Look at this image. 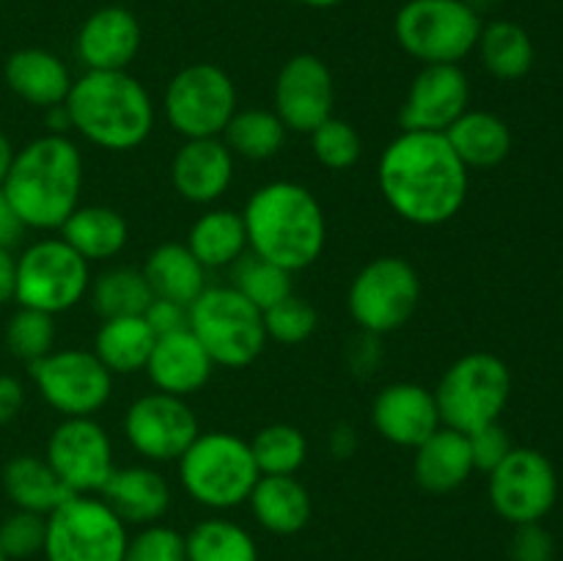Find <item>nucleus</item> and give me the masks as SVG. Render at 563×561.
<instances>
[{
	"label": "nucleus",
	"instance_id": "473e14b6",
	"mask_svg": "<svg viewBox=\"0 0 563 561\" xmlns=\"http://www.w3.org/2000/svg\"><path fill=\"white\" fill-rule=\"evenodd\" d=\"M476 50L482 53L484 69L498 80H520L531 72L537 58L528 31L511 20H495L484 25Z\"/></svg>",
	"mask_w": 563,
	"mask_h": 561
},
{
	"label": "nucleus",
	"instance_id": "1a4fd4ad",
	"mask_svg": "<svg viewBox=\"0 0 563 561\" xmlns=\"http://www.w3.org/2000/svg\"><path fill=\"white\" fill-rule=\"evenodd\" d=\"M126 522L99 495H69L47 515V561H124Z\"/></svg>",
	"mask_w": 563,
	"mask_h": 561
},
{
	"label": "nucleus",
	"instance_id": "c9c22d12",
	"mask_svg": "<svg viewBox=\"0 0 563 561\" xmlns=\"http://www.w3.org/2000/svg\"><path fill=\"white\" fill-rule=\"evenodd\" d=\"M187 561H258L256 539L229 517H207L185 534Z\"/></svg>",
	"mask_w": 563,
	"mask_h": 561
},
{
	"label": "nucleus",
	"instance_id": "412c9836",
	"mask_svg": "<svg viewBox=\"0 0 563 561\" xmlns=\"http://www.w3.org/2000/svg\"><path fill=\"white\" fill-rule=\"evenodd\" d=\"M170 182L185 201L209 207L234 182V154L223 138H192L179 146L170 163Z\"/></svg>",
	"mask_w": 563,
	"mask_h": 561
},
{
	"label": "nucleus",
	"instance_id": "7ed1b4c3",
	"mask_svg": "<svg viewBox=\"0 0 563 561\" xmlns=\"http://www.w3.org/2000/svg\"><path fill=\"white\" fill-rule=\"evenodd\" d=\"M247 251L297 273L322 256L328 220L319 198L300 182L278 179L253 190L242 209Z\"/></svg>",
	"mask_w": 563,
	"mask_h": 561
},
{
	"label": "nucleus",
	"instance_id": "2f4dec72",
	"mask_svg": "<svg viewBox=\"0 0 563 561\" xmlns=\"http://www.w3.org/2000/svg\"><path fill=\"white\" fill-rule=\"evenodd\" d=\"M185 245L190 248L192 256L207 270L231 267L236 258H242L247 253V231L242 212L220 207L207 209L190 226V234H187Z\"/></svg>",
	"mask_w": 563,
	"mask_h": 561
},
{
	"label": "nucleus",
	"instance_id": "ddd939ff",
	"mask_svg": "<svg viewBox=\"0 0 563 561\" xmlns=\"http://www.w3.org/2000/svg\"><path fill=\"white\" fill-rule=\"evenodd\" d=\"M42 399L64 418H93L113 396V374L91 350H53L31 363Z\"/></svg>",
	"mask_w": 563,
	"mask_h": 561
},
{
	"label": "nucleus",
	"instance_id": "6e6552de",
	"mask_svg": "<svg viewBox=\"0 0 563 561\" xmlns=\"http://www.w3.org/2000/svg\"><path fill=\"white\" fill-rule=\"evenodd\" d=\"M190 333L201 341L214 366L245 369L267 344L264 314L234 286H207L190 306Z\"/></svg>",
	"mask_w": 563,
	"mask_h": 561
},
{
	"label": "nucleus",
	"instance_id": "0eeeda50",
	"mask_svg": "<svg viewBox=\"0 0 563 561\" xmlns=\"http://www.w3.org/2000/svg\"><path fill=\"white\" fill-rule=\"evenodd\" d=\"M482 28V14L467 0H407L394 20L399 47L423 66L465 61Z\"/></svg>",
	"mask_w": 563,
	"mask_h": 561
},
{
	"label": "nucleus",
	"instance_id": "7c9ffc66",
	"mask_svg": "<svg viewBox=\"0 0 563 561\" xmlns=\"http://www.w3.org/2000/svg\"><path fill=\"white\" fill-rule=\"evenodd\" d=\"M154 330L143 317H115L102 319L93 336V355L102 361L110 374L146 372V363L154 350Z\"/></svg>",
	"mask_w": 563,
	"mask_h": 561
},
{
	"label": "nucleus",
	"instance_id": "b1692460",
	"mask_svg": "<svg viewBox=\"0 0 563 561\" xmlns=\"http://www.w3.org/2000/svg\"><path fill=\"white\" fill-rule=\"evenodd\" d=\"M5 86L27 105L49 110L64 105L71 91L69 66L55 53L42 47H25L9 55L3 66Z\"/></svg>",
	"mask_w": 563,
	"mask_h": 561
},
{
	"label": "nucleus",
	"instance_id": "a211bd4d",
	"mask_svg": "<svg viewBox=\"0 0 563 561\" xmlns=\"http://www.w3.org/2000/svg\"><path fill=\"white\" fill-rule=\"evenodd\" d=\"M471 105V80L460 64H427L410 82L399 124L405 132H445Z\"/></svg>",
	"mask_w": 563,
	"mask_h": 561
},
{
	"label": "nucleus",
	"instance_id": "79ce46f5",
	"mask_svg": "<svg viewBox=\"0 0 563 561\" xmlns=\"http://www.w3.org/2000/svg\"><path fill=\"white\" fill-rule=\"evenodd\" d=\"M44 537H47V517L36 512L14 509L0 522V550L9 561H25L42 553Z\"/></svg>",
	"mask_w": 563,
	"mask_h": 561
},
{
	"label": "nucleus",
	"instance_id": "6ab92c4d",
	"mask_svg": "<svg viewBox=\"0 0 563 561\" xmlns=\"http://www.w3.org/2000/svg\"><path fill=\"white\" fill-rule=\"evenodd\" d=\"M372 424L377 435L399 449H418L434 429L443 427L438 402L418 383H390L374 396Z\"/></svg>",
	"mask_w": 563,
	"mask_h": 561
},
{
	"label": "nucleus",
	"instance_id": "dca6fc26",
	"mask_svg": "<svg viewBox=\"0 0 563 561\" xmlns=\"http://www.w3.org/2000/svg\"><path fill=\"white\" fill-rule=\"evenodd\" d=\"M124 435L146 462H176L201 435V427L187 399L152 391L126 407Z\"/></svg>",
	"mask_w": 563,
	"mask_h": 561
},
{
	"label": "nucleus",
	"instance_id": "3c124183",
	"mask_svg": "<svg viewBox=\"0 0 563 561\" xmlns=\"http://www.w3.org/2000/svg\"><path fill=\"white\" fill-rule=\"evenodd\" d=\"M330 451H333L335 460H350L357 451V432L350 424H339V427L330 432Z\"/></svg>",
	"mask_w": 563,
	"mask_h": 561
},
{
	"label": "nucleus",
	"instance_id": "9d476101",
	"mask_svg": "<svg viewBox=\"0 0 563 561\" xmlns=\"http://www.w3.org/2000/svg\"><path fill=\"white\" fill-rule=\"evenodd\" d=\"M421 302V275L407 258L377 256L357 270L346 306L363 333L388 336L405 328Z\"/></svg>",
	"mask_w": 563,
	"mask_h": 561
},
{
	"label": "nucleus",
	"instance_id": "09e8293b",
	"mask_svg": "<svg viewBox=\"0 0 563 561\" xmlns=\"http://www.w3.org/2000/svg\"><path fill=\"white\" fill-rule=\"evenodd\" d=\"M16 289V256L11 248L0 245V306L14 300Z\"/></svg>",
	"mask_w": 563,
	"mask_h": 561
},
{
	"label": "nucleus",
	"instance_id": "5701e85b",
	"mask_svg": "<svg viewBox=\"0 0 563 561\" xmlns=\"http://www.w3.org/2000/svg\"><path fill=\"white\" fill-rule=\"evenodd\" d=\"M99 498L126 522V526H154L170 509V484L152 465L115 468Z\"/></svg>",
	"mask_w": 563,
	"mask_h": 561
},
{
	"label": "nucleus",
	"instance_id": "a19ab883",
	"mask_svg": "<svg viewBox=\"0 0 563 561\" xmlns=\"http://www.w3.org/2000/svg\"><path fill=\"white\" fill-rule=\"evenodd\" d=\"M317 324H319L317 308L297 295L284 297V300L275 302L273 308L264 311V330H267V339L278 341V344H286V346L302 344V341L311 339Z\"/></svg>",
	"mask_w": 563,
	"mask_h": 561
},
{
	"label": "nucleus",
	"instance_id": "c03bdc74",
	"mask_svg": "<svg viewBox=\"0 0 563 561\" xmlns=\"http://www.w3.org/2000/svg\"><path fill=\"white\" fill-rule=\"evenodd\" d=\"M467 443H471L473 468L484 473L495 471L509 457V451L515 449L509 432L498 421L487 424V427H478L476 432L467 435Z\"/></svg>",
	"mask_w": 563,
	"mask_h": 561
},
{
	"label": "nucleus",
	"instance_id": "f8f14e48",
	"mask_svg": "<svg viewBox=\"0 0 563 561\" xmlns=\"http://www.w3.org/2000/svg\"><path fill=\"white\" fill-rule=\"evenodd\" d=\"M163 110L176 135L220 138L236 113V86L218 64H190L170 77Z\"/></svg>",
	"mask_w": 563,
	"mask_h": 561
},
{
	"label": "nucleus",
	"instance_id": "4c0bfd02",
	"mask_svg": "<svg viewBox=\"0 0 563 561\" xmlns=\"http://www.w3.org/2000/svg\"><path fill=\"white\" fill-rule=\"evenodd\" d=\"M231 284L247 302L258 308V311H267L275 302H280L284 297L295 295V286H291L289 270L278 267V264L267 262V258L256 256V253L247 251L245 256L236 258L231 264Z\"/></svg>",
	"mask_w": 563,
	"mask_h": 561
},
{
	"label": "nucleus",
	"instance_id": "ea45409f",
	"mask_svg": "<svg viewBox=\"0 0 563 561\" xmlns=\"http://www.w3.org/2000/svg\"><path fill=\"white\" fill-rule=\"evenodd\" d=\"M311 152L313 157H317V163L324 165V168H352L363 154L361 132H357L350 121L330 116L328 121H322V124L311 132Z\"/></svg>",
	"mask_w": 563,
	"mask_h": 561
},
{
	"label": "nucleus",
	"instance_id": "2eb2a0df",
	"mask_svg": "<svg viewBox=\"0 0 563 561\" xmlns=\"http://www.w3.org/2000/svg\"><path fill=\"white\" fill-rule=\"evenodd\" d=\"M559 498V479L548 457L537 449H511L489 471V504L511 526L539 522Z\"/></svg>",
	"mask_w": 563,
	"mask_h": 561
},
{
	"label": "nucleus",
	"instance_id": "e433bc0d",
	"mask_svg": "<svg viewBox=\"0 0 563 561\" xmlns=\"http://www.w3.org/2000/svg\"><path fill=\"white\" fill-rule=\"evenodd\" d=\"M247 446L262 476H295L308 460L306 435L291 424L262 427Z\"/></svg>",
	"mask_w": 563,
	"mask_h": 561
},
{
	"label": "nucleus",
	"instance_id": "4be33fe9",
	"mask_svg": "<svg viewBox=\"0 0 563 561\" xmlns=\"http://www.w3.org/2000/svg\"><path fill=\"white\" fill-rule=\"evenodd\" d=\"M146 372L154 388L187 399V396L198 394L209 383L214 363L190 330H179V333L159 336L154 341Z\"/></svg>",
	"mask_w": 563,
	"mask_h": 561
},
{
	"label": "nucleus",
	"instance_id": "58836bf2",
	"mask_svg": "<svg viewBox=\"0 0 563 561\" xmlns=\"http://www.w3.org/2000/svg\"><path fill=\"white\" fill-rule=\"evenodd\" d=\"M55 317L53 314L36 311V308H16L5 324V346L14 358L25 361L27 366L38 358L55 350Z\"/></svg>",
	"mask_w": 563,
	"mask_h": 561
},
{
	"label": "nucleus",
	"instance_id": "4468645a",
	"mask_svg": "<svg viewBox=\"0 0 563 561\" xmlns=\"http://www.w3.org/2000/svg\"><path fill=\"white\" fill-rule=\"evenodd\" d=\"M44 460L71 495H99L115 471L113 440L93 418H64L49 432Z\"/></svg>",
	"mask_w": 563,
	"mask_h": 561
},
{
	"label": "nucleus",
	"instance_id": "864d4df0",
	"mask_svg": "<svg viewBox=\"0 0 563 561\" xmlns=\"http://www.w3.org/2000/svg\"><path fill=\"white\" fill-rule=\"evenodd\" d=\"M11 160H14V146H11L9 138H5L3 132H0V187H3L5 176H9Z\"/></svg>",
	"mask_w": 563,
	"mask_h": 561
},
{
	"label": "nucleus",
	"instance_id": "9b49d317",
	"mask_svg": "<svg viewBox=\"0 0 563 561\" xmlns=\"http://www.w3.org/2000/svg\"><path fill=\"white\" fill-rule=\"evenodd\" d=\"M91 289V264L60 237H44L16 256L14 300L22 308L66 314Z\"/></svg>",
	"mask_w": 563,
	"mask_h": 561
},
{
	"label": "nucleus",
	"instance_id": "de8ad7c7",
	"mask_svg": "<svg viewBox=\"0 0 563 561\" xmlns=\"http://www.w3.org/2000/svg\"><path fill=\"white\" fill-rule=\"evenodd\" d=\"M25 405V388L11 374H0V427L14 421Z\"/></svg>",
	"mask_w": 563,
	"mask_h": 561
},
{
	"label": "nucleus",
	"instance_id": "8fccbe9b",
	"mask_svg": "<svg viewBox=\"0 0 563 561\" xmlns=\"http://www.w3.org/2000/svg\"><path fill=\"white\" fill-rule=\"evenodd\" d=\"M22 231H25V226L20 223L16 212L11 209V204L5 201L3 190H0V245L11 248L16 240H20Z\"/></svg>",
	"mask_w": 563,
	"mask_h": 561
},
{
	"label": "nucleus",
	"instance_id": "c85d7f7f",
	"mask_svg": "<svg viewBox=\"0 0 563 561\" xmlns=\"http://www.w3.org/2000/svg\"><path fill=\"white\" fill-rule=\"evenodd\" d=\"M141 270L154 297H165V300L181 302V306H192L207 289V267L192 256L185 242L157 245L148 253Z\"/></svg>",
	"mask_w": 563,
	"mask_h": 561
},
{
	"label": "nucleus",
	"instance_id": "cd10ccee",
	"mask_svg": "<svg viewBox=\"0 0 563 561\" xmlns=\"http://www.w3.org/2000/svg\"><path fill=\"white\" fill-rule=\"evenodd\" d=\"M449 138L456 157L465 163V168H495L511 154V130L500 116L489 110L467 108L449 130Z\"/></svg>",
	"mask_w": 563,
	"mask_h": 561
},
{
	"label": "nucleus",
	"instance_id": "393cba45",
	"mask_svg": "<svg viewBox=\"0 0 563 561\" xmlns=\"http://www.w3.org/2000/svg\"><path fill=\"white\" fill-rule=\"evenodd\" d=\"M473 468L471 443L465 432L451 427H440L423 440L412 457V476L416 484L427 493L445 495L460 490L471 479Z\"/></svg>",
	"mask_w": 563,
	"mask_h": 561
},
{
	"label": "nucleus",
	"instance_id": "f257e3e1",
	"mask_svg": "<svg viewBox=\"0 0 563 561\" xmlns=\"http://www.w3.org/2000/svg\"><path fill=\"white\" fill-rule=\"evenodd\" d=\"M377 185L401 220L434 229L465 207L471 170L443 132L401 130L379 154Z\"/></svg>",
	"mask_w": 563,
	"mask_h": 561
},
{
	"label": "nucleus",
	"instance_id": "49530a36",
	"mask_svg": "<svg viewBox=\"0 0 563 561\" xmlns=\"http://www.w3.org/2000/svg\"><path fill=\"white\" fill-rule=\"evenodd\" d=\"M143 319L148 322V328L154 330V336H170L179 333V330H190V306H181V302L165 300V297H154L148 302Z\"/></svg>",
	"mask_w": 563,
	"mask_h": 561
},
{
	"label": "nucleus",
	"instance_id": "6e6d98bb",
	"mask_svg": "<svg viewBox=\"0 0 563 561\" xmlns=\"http://www.w3.org/2000/svg\"><path fill=\"white\" fill-rule=\"evenodd\" d=\"M0 561H9V559H5V556H3V550H0Z\"/></svg>",
	"mask_w": 563,
	"mask_h": 561
},
{
	"label": "nucleus",
	"instance_id": "c756f323",
	"mask_svg": "<svg viewBox=\"0 0 563 561\" xmlns=\"http://www.w3.org/2000/svg\"><path fill=\"white\" fill-rule=\"evenodd\" d=\"M3 490L14 509L36 512L44 517L71 495L58 473L49 468V462L36 454H20L5 462Z\"/></svg>",
	"mask_w": 563,
	"mask_h": 561
},
{
	"label": "nucleus",
	"instance_id": "39448f33",
	"mask_svg": "<svg viewBox=\"0 0 563 561\" xmlns=\"http://www.w3.org/2000/svg\"><path fill=\"white\" fill-rule=\"evenodd\" d=\"M176 465L185 493L214 512L247 504L262 476L247 440L231 432H201Z\"/></svg>",
	"mask_w": 563,
	"mask_h": 561
},
{
	"label": "nucleus",
	"instance_id": "423d86ee",
	"mask_svg": "<svg viewBox=\"0 0 563 561\" xmlns=\"http://www.w3.org/2000/svg\"><path fill=\"white\" fill-rule=\"evenodd\" d=\"M443 427L476 432L500 418L511 396V372L493 352H467L451 363L432 391Z\"/></svg>",
	"mask_w": 563,
	"mask_h": 561
},
{
	"label": "nucleus",
	"instance_id": "bb28decb",
	"mask_svg": "<svg viewBox=\"0 0 563 561\" xmlns=\"http://www.w3.org/2000/svg\"><path fill=\"white\" fill-rule=\"evenodd\" d=\"M58 231L60 240L71 251L80 253L88 264L119 256L130 240V226H126L124 215L113 207H102V204L77 207Z\"/></svg>",
	"mask_w": 563,
	"mask_h": 561
},
{
	"label": "nucleus",
	"instance_id": "a878e982",
	"mask_svg": "<svg viewBox=\"0 0 563 561\" xmlns=\"http://www.w3.org/2000/svg\"><path fill=\"white\" fill-rule=\"evenodd\" d=\"M247 504L258 526L275 537L300 534L313 512L311 493L297 476H258Z\"/></svg>",
	"mask_w": 563,
	"mask_h": 561
},
{
	"label": "nucleus",
	"instance_id": "f03ea898",
	"mask_svg": "<svg viewBox=\"0 0 563 561\" xmlns=\"http://www.w3.org/2000/svg\"><path fill=\"white\" fill-rule=\"evenodd\" d=\"M82 152L69 135L33 138L14 152L3 196L25 229L58 231L80 207Z\"/></svg>",
	"mask_w": 563,
	"mask_h": 561
},
{
	"label": "nucleus",
	"instance_id": "37998d69",
	"mask_svg": "<svg viewBox=\"0 0 563 561\" xmlns=\"http://www.w3.org/2000/svg\"><path fill=\"white\" fill-rule=\"evenodd\" d=\"M124 561H187L185 534L170 526H159V522L143 526L126 542Z\"/></svg>",
	"mask_w": 563,
	"mask_h": 561
},
{
	"label": "nucleus",
	"instance_id": "f3484780",
	"mask_svg": "<svg viewBox=\"0 0 563 561\" xmlns=\"http://www.w3.org/2000/svg\"><path fill=\"white\" fill-rule=\"evenodd\" d=\"M273 105L286 130L311 135L333 116L335 108V82L330 66L313 53L291 55L275 77Z\"/></svg>",
	"mask_w": 563,
	"mask_h": 561
},
{
	"label": "nucleus",
	"instance_id": "603ef678",
	"mask_svg": "<svg viewBox=\"0 0 563 561\" xmlns=\"http://www.w3.org/2000/svg\"><path fill=\"white\" fill-rule=\"evenodd\" d=\"M47 127L53 135H66L71 130V119L66 105H55V108L47 110Z\"/></svg>",
	"mask_w": 563,
	"mask_h": 561
},
{
	"label": "nucleus",
	"instance_id": "f704fd0d",
	"mask_svg": "<svg viewBox=\"0 0 563 561\" xmlns=\"http://www.w3.org/2000/svg\"><path fill=\"white\" fill-rule=\"evenodd\" d=\"M286 132L289 130H286L275 110L245 108L231 116L229 127L220 138H223V143L231 148L234 157L262 163V160L275 157L284 148Z\"/></svg>",
	"mask_w": 563,
	"mask_h": 561
},
{
	"label": "nucleus",
	"instance_id": "72a5a7b5",
	"mask_svg": "<svg viewBox=\"0 0 563 561\" xmlns=\"http://www.w3.org/2000/svg\"><path fill=\"white\" fill-rule=\"evenodd\" d=\"M91 306L102 319L115 317H143L154 292L148 286L143 270L135 267H110L91 278Z\"/></svg>",
	"mask_w": 563,
	"mask_h": 561
},
{
	"label": "nucleus",
	"instance_id": "a18cd8bd",
	"mask_svg": "<svg viewBox=\"0 0 563 561\" xmlns=\"http://www.w3.org/2000/svg\"><path fill=\"white\" fill-rule=\"evenodd\" d=\"M511 561H553L555 544L553 537L539 522L517 526L511 537Z\"/></svg>",
	"mask_w": 563,
	"mask_h": 561
},
{
	"label": "nucleus",
	"instance_id": "5fc2aeb1",
	"mask_svg": "<svg viewBox=\"0 0 563 561\" xmlns=\"http://www.w3.org/2000/svg\"><path fill=\"white\" fill-rule=\"evenodd\" d=\"M297 3L308 6V9H333V6H339L341 0H297Z\"/></svg>",
	"mask_w": 563,
	"mask_h": 561
},
{
	"label": "nucleus",
	"instance_id": "20e7f679",
	"mask_svg": "<svg viewBox=\"0 0 563 561\" xmlns=\"http://www.w3.org/2000/svg\"><path fill=\"white\" fill-rule=\"evenodd\" d=\"M71 130L104 152H132L154 130V102L130 72H86L66 97Z\"/></svg>",
	"mask_w": 563,
	"mask_h": 561
},
{
	"label": "nucleus",
	"instance_id": "aec40b11",
	"mask_svg": "<svg viewBox=\"0 0 563 561\" xmlns=\"http://www.w3.org/2000/svg\"><path fill=\"white\" fill-rule=\"evenodd\" d=\"M141 22L124 6H102L77 31L75 53L86 72H126L141 50Z\"/></svg>",
	"mask_w": 563,
	"mask_h": 561
}]
</instances>
